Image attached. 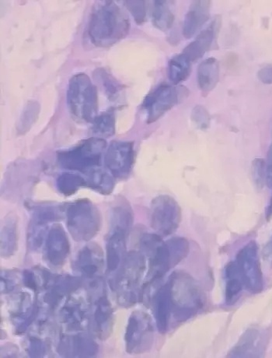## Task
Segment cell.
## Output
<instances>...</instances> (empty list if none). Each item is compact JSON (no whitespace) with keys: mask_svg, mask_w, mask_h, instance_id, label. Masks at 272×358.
Returning a JSON list of instances; mask_svg holds the SVG:
<instances>
[{"mask_svg":"<svg viewBox=\"0 0 272 358\" xmlns=\"http://www.w3.org/2000/svg\"><path fill=\"white\" fill-rule=\"evenodd\" d=\"M129 30L127 17L112 1L98 3L91 13L88 34L92 43L107 48L126 36Z\"/></svg>","mask_w":272,"mask_h":358,"instance_id":"1","label":"cell"},{"mask_svg":"<svg viewBox=\"0 0 272 358\" xmlns=\"http://www.w3.org/2000/svg\"><path fill=\"white\" fill-rule=\"evenodd\" d=\"M168 282L174 318L180 322L192 318L205 305V296L199 284L182 271L174 273Z\"/></svg>","mask_w":272,"mask_h":358,"instance_id":"2","label":"cell"},{"mask_svg":"<svg viewBox=\"0 0 272 358\" xmlns=\"http://www.w3.org/2000/svg\"><path fill=\"white\" fill-rule=\"evenodd\" d=\"M67 102L70 113L78 121L91 122L96 118L98 108L97 89L87 75L78 73L71 78Z\"/></svg>","mask_w":272,"mask_h":358,"instance_id":"3","label":"cell"},{"mask_svg":"<svg viewBox=\"0 0 272 358\" xmlns=\"http://www.w3.org/2000/svg\"><path fill=\"white\" fill-rule=\"evenodd\" d=\"M103 138L92 137L80 142L77 146L58 153V162L61 167L87 173L99 168L101 156L106 148Z\"/></svg>","mask_w":272,"mask_h":358,"instance_id":"4","label":"cell"},{"mask_svg":"<svg viewBox=\"0 0 272 358\" xmlns=\"http://www.w3.org/2000/svg\"><path fill=\"white\" fill-rule=\"evenodd\" d=\"M146 268L142 253L131 252L126 257L119 274L116 287L120 304L131 306L139 299V288Z\"/></svg>","mask_w":272,"mask_h":358,"instance_id":"5","label":"cell"},{"mask_svg":"<svg viewBox=\"0 0 272 358\" xmlns=\"http://www.w3.org/2000/svg\"><path fill=\"white\" fill-rule=\"evenodd\" d=\"M67 227L77 242L93 238L100 227V216L96 206L87 199L72 204L67 210Z\"/></svg>","mask_w":272,"mask_h":358,"instance_id":"6","label":"cell"},{"mask_svg":"<svg viewBox=\"0 0 272 358\" xmlns=\"http://www.w3.org/2000/svg\"><path fill=\"white\" fill-rule=\"evenodd\" d=\"M142 249L149 256V271L146 285L161 279L169 268L180 263V260L167 243H163L158 235H146L141 241Z\"/></svg>","mask_w":272,"mask_h":358,"instance_id":"7","label":"cell"},{"mask_svg":"<svg viewBox=\"0 0 272 358\" xmlns=\"http://www.w3.org/2000/svg\"><path fill=\"white\" fill-rule=\"evenodd\" d=\"M234 262L244 287L251 293L262 292L264 280L257 244L250 242L242 248Z\"/></svg>","mask_w":272,"mask_h":358,"instance_id":"8","label":"cell"},{"mask_svg":"<svg viewBox=\"0 0 272 358\" xmlns=\"http://www.w3.org/2000/svg\"><path fill=\"white\" fill-rule=\"evenodd\" d=\"M181 218L180 206L168 196L156 197L152 203L151 225L158 236H167L178 229Z\"/></svg>","mask_w":272,"mask_h":358,"instance_id":"9","label":"cell"},{"mask_svg":"<svg viewBox=\"0 0 272 358\" xmlns=\"http://www.w3.org/2000/svg\"><path fill=\"white\" fill-rule=\"evenodd\" d=\"M153 327L149 315L140 311L133 313L128 320L126 333V350L130 354L145 352L151 347Z\"/></svg>","mask_w":272,"mask_h":358,"instance_id":"10","label":"cell"},{"mask_svg":"<svg viewBox=\"0 0 272 358\" xmlns=\"http://www.w3.org/2000/svg\"><path fill=\"white\" fill-rule=\"evenodd\" d=\"M179 89L173 86L163 85L149 94L144 102L147 112V122L152 123L169 109L178 104L181 98Z\"/></svg>","mask_w":272,"mask_h":358,"instance_id":"11","label":"cell"},{"mask_svg":"<svg viewBox=\"0 0 272 358\" xmlns=\"http://www.w3.org/2000/svg\"><path fill=\"white\" fill-rule=\"evenodd\" d=\"M134 162L133 143L113 141L105 157V166L114 178H125L130 174Z\"/></svg>","mask_w":272,"mask_h":358,"instance_id":"12","label":"cell"},{"mask_svg":"<svg viewBox=\"0 0 272 358\" xmlns=\"http://www.w3.org/2000/svg\"><path fill=\"white\" fill-rule=\"evenodd\" d=\"M267 345V336L262 330L249 329L229 350V357H262Z\"/></svg>","mask_w":272,"mask_h":358,"instance_id":"13","label":"cell"},{"mask_svg":"<svg viewBox=\"0 0 272 358\" xmlns=\"http://www.w3.org/2000/svg\"><path fill=\"white\" fill-rule=\"evenodd\" d=\"M69 252L70 243L65 231L60 225H54L47 234V259L54 266H61L65 263Z\"/></svg>","mask_w":272,"mask_h":358,"instance_id":"14","label":"cell"},{"mask_svg":"<svg viewBox=\"0 0 272 358\" xmlns=\"http://www.w3.org/2000/svg\"><path fill=\"white\" fill-rule=\"evenodd\" d=\"M127 229L113 226L107 242V267L113 272L123 264L126 259V237Z\"/></svg>","mask_w":272,"mask_h":358,"instance_id":"15","label":"cell"},{"mask_svg":"<svg viewBox=\"0 0 272 358\" xmlns=\"http://www.w3.org/2000/svg\"><path fill=\"white\" fill-rule=\"evenodd\" d=\"M103 255L98 245H87L82 250L77 259V267L86 278L96 276L103 266Z\"/></svg>","mask_w":272,"mask_h":358,"instance_id":"16","label":"cell"},{"mask_svg":"<svg viewBox=\"0 0 272 358\" xmlns=\"http://www.w3.org/2000/svg\"><path fill=\"white\" fill-rule=\"evenodd\" d=\"M155 318L156 326L162 334L167 333L172 314L171 287L169 282L163 285L155 296Z\"/></svg>","mask_w":272,"mask_h":358,"instance_id":"17","label":"cell"},{"mask_svg":"<svg viewBox=\"0 0 272 358\" xmlns=\"http://www.w3.org/2000/svg\"><path fill=\"white\" fill-rule=\"evenodd\" d=\"M209 1L192 3L183 22V34L186 38H192L205 24L209 18Z\"/></svg>","mask_w":272,"mask_h":358,"instance_id":"18","label":"cell"},{"mask_svg":"<svg viewBox=\"0 0 272 358\" xmlns=\"http://www.w3.org/2000/svg\"><path fill=\"white\" fill-rule=\"evenodd\" d=\"M219 80V64L214 58H209L198 68L199 87L202 92L208 93L216 87Z\"/></svg>","mask_w":272,"mask_h":358,"instance_id":"19","label":"cell"},{"mask_svg":"<svg viewBox=\"0 0 272 358\" xmlns=\"http://www.w3.org/2000/svg\"><path fill=\"white\" fill-rule=\"evenodd\" d=\"M214 37V27L211 26L206 30L202 31L193 43L186 48L183 53L186 55L190 62L200 59L210 49Z\"/></svg>","mask_w":272,"mask_h":358,"instance_id":"20","label":"cell"},{"mask_svg":"<svg viewBox=\"0 0 272 358\" xmlns=\"http://www.w3.org/2000/svg\"><path fill=\"white\" fill-rule=\"evenodd\" d=\"M225 298L227 305H234L244 287L242 280L235 264V262H231L225 268Z\"/></svg>","mask_w":272,"mask_h":358,"instance_id":"21","label":"cell"},{"mask_svg":"<svg viewBox=\"0 0 272 358\" xmlns=\"http://www.w3.org/2000/svg\"><path fill=\"white\" fill-rule=\"evenodd\" d=\"M190 61L182 53L176 55L169 62L168 77L174 85L186 80L189 76Z\"/></svg>","mask_w":272,"mask_h":358,"instance_id":"22","label":"cell"},{"mask_svg":"<svg viewBox=\"0 0 272 358\" xmlns=\"http://www.w3.org/2000/svg\"><path fill=\"white\" fill-rule=\"evenodd\" d=\"M17 222L15 218L6 219L1 232V253L4 257L12 256L17 250Z\"/></svg>","mask_w":272,"mask_h":358,"instance_id":"23","label":"cell"},{"mask_svg":"<svg viewBox=\"0 0 272 358\" xmlns=\"http://www.w3.org/2000/svg\"><path fill=\"white\" fill-rule=\"evenodd\" d=\"M66 350L71 349L75 355L81 357L92 356L97 353L98 346L93 341L83 336H75L72 340H67Z\"/></svg>","mask_w":272,"mask_h":358,"instance_id":"24","label":"cell"},{"mask_svg":"<svg viewBox=\"0 0 272 358\" xmlns=\"http://www.w3.org/2000/svg\"><path fill=\"white\" fill-rule=\"evenodd\" d=\"M88 180L87 184L91 187L103 194H110L114 187V181L112 177L108 175L103 170L94 169L87 172Z\"/></svg>","mask_w":272,"mask_h":358,"instance_id":"25","label":"cell"},{"mask_svg":"<svg viewBox=\"0 0 272 358\" xmlns=\"http://www.w3.org/2000/svg\"><path fill=\"white\" fill-rule=\"evenodd\" d=\"M173 13L169 10L167 1H155L153 13V24L160 30L166 31L174 22Z\"/></svg>","mask_w":272,"mask_h":358,"instance_id":"26","label":"cell"},{"mask_svg":"<svg viewBox=\"0 0 272 358\" xmlns=\"http://www.w3.org/2000/svg\"><path fill=\"white\" fill-rule=\"evenodd\" d=\"M93 133L98 136L109 137L114 134L115 118L113 112L108 111L97 116L92 122Z\"/></svg>","mask_w":272,"mask_h":358,"instance_id":"27","label":"cell"},{"mask_svg":"<svg viewBox=\"0 0 272 358\" xmlns=\"http://www.w3.org/2000/svg\"><path fill=\"white\" fill-rule=\"evenodd\" d=\"M95 322L97 323L98 329L101 335L105 336L111 327L112 311L110 303L105 297H102L98 301V304L95 313Z\"/></svg>","mask_w":272,"mask_h":358,"instance_id":"28","label":"cell"},{"mask_svg":"<svg viewBox=\"0 0 272 358\" xmlns=\"http://www.w3.org/2000/svg\"><path fill=\"white\" fill-rule=\"evenodd\" d=\"M87 185L83 177L77 174L64 173L57 179V187L60 192L66 196H70L76 192L82 187Z\"/></svg>","mask_w":272,"mask_h":358,"instance_id":"29","label":"cell"},{"mask_svg":"<svg viewBox=\"0 0 272 358\" xmlns=\"http://www.w3.org/2000/svg\"><path fill=\"white\" fill-rule=\"evenodd\" d=\"M39 110L40 106L38 102L30 101L25 107L22 117H20L18 130L22 131V134H24L27 130H29L33 122L37 120Z\"/></svg>","mask_w":272,"mask_h":358,"instance_id":"30","label":"cell"},{"mask_svg":"<svg viewBox=\"0 0 272 358\" xmlns=\"http://www.w3.org/2000/svg\"><path fill=\"white\" fill-rule=\"evenodd\" d=\"M63 313L65 322L73 329L80 327L85 319L84 310L77 304L66 306L63 309Z\"/></svg>","mask_w":272,"mask_h":358,"instance_id":"31","label":"cell"},{"mask_svg":"<svg viewBox=\"0 0 272 358\" xmlns=\"http://www.w3.org/2000/svg\"><path fill=\"white\" fill-rule=\"evenodd\" d=\"M127 8L133 16L136 23L141 24L146 19V5L144 1H126Z\"/></svg>","mask_w":272,"mask_h":358,"instance_id":"32","label":"cell"},{"mask_svg":"<svg viewBox=\"0 0 272 358\" xmlns=\"http://www.w3.org/2000/svg\"><path fill=\"white\" fill-rule=\"evenodd\" d=\"M44 353V347L43 342L35 338L30 343V354L35 357H39Z\"/></svg>","mask_w":272,"mask_h":358,"instance_id":"33","label":"cell"},{"mask_svg":"<svg viewBox=\"0 0 272 358\" xmlns=\"http://www.w3.org/2000/svg\"><path fill=\"white\" fill-rule=\"evenodd\" d=\"M259 79L265 84H272V67H265L258 73Z\"/></svg>","mask_w":272,"mask_h":358,"instance_id":"34","label":"cell"},{"mask_svg":"<svg viewBox=\"0 0 272 358\" xmlns=\"http://www.w3.org/2000/svg\"><path fill=\"white\" fill-rule=\"evenodd\" d=\"M266 180L269 187L272 188V145L269 149L268 155V162L266 166Z\"/></svg>","mask_w":272,"mask_h":358,"instance_id":"35","label":"cell"},{"mask_svg":"<svg viewBox=\"0 0 272 358\" xmlns=\"http://www.w3.org/2000/svg\"><path fill=\"white\" fill-rule=\"evenodd\" d=\"M25 285L31 289L36 288V281L35 274L30 271H25L24 273Z\"/></svg>","mask_w":272,"mask_h":358,"instance_id":"36","label":"cell"},{"mask_svg":"<svg viewBox=\"0 0 272 358\" xmlns=\"http://www.w3.org/2000/svg\"><path fill=\"white\" fill-rule=\"evenodd\" d=\"M266 254L268 256H272V238L266 247Z\"/></svg>","mask_w":272,"mask_h":358,"instance_id":"37","label":"cell"},{"mask_svg":"<svg viewBox=\"0 0 272 358\" xmlns=\"http://www.w3.org/2000/svg\"><path fill=\"white\" fill-rule=\"evenodd\" d=\"M268 213H269V216L272 215V196H271L270 204H269V206Z\"/></svg>","mask_w":272,"mask_h":358,"instance_id":"38","label":"cell"}]
</instances>
